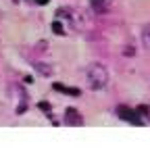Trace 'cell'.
<instances>
[{"mask_svg": "<svg viewBox=\"0 0 150 148\" xmlns=\"http://www.w3.org/2000/svg\"><path fill=\"white\" fill-rule=\"evenodd\" d=\"M35 2H38V4H48L50 0H35Z\"/></svg>", "mask_w": 150, "mask_h": 148, "instance_id": "9", "label": "cell"}, {"mask_svg": "<svg viewBox=\"0 0 150 148\" xmlns=\"http://www.w3.org/2000/svg\"><path fill=\"white\" fill-rule=\"evenodd\" d=\"M52 27H54V31H56V33H63V25H61L59 21H56V23H54Z\"/></svg>", "mask_w": 150, "mask_h": 148, "instance_id": "8", "label": "cell"}, {"mask_svg": "<svg viewBox=\"0 0 150 148\" xmlns=\"http://www.w3.org/2000/svg\"><path fill=\"white\" fill-rule=\"evenodd\" d=\"M117 110H119V117H121V119H125V121H129V123H136V125L142 123V117L136 113L134 108H129V106H119Z\"/></svg>", "mask_w": 150, "mask_h": 148, "instance_id": "3", "label": "cell"}, {"mask_svg": "<svg viewBox=\"0 0 150 148\" xmlns=\"http://www.w3.org/2000/svg\"><path fill=\"white\" fill-rule=\"evenodd\" d=\"M65 123L71 125V127H79V125L83 123V119H81V115H79L75 108H67V113H65Z\"/></svg>", "mask_w": 150, "mask_h": 148, "instance_id": "4", "label": "cell"}, {"mask_svg": "<svg viewBox=\"0 0 150 148\" xmlns=\"http://www.w3.org/2000/svg\"><path fill=\"white\" fill-rule=\"evenodd\" d=\"M86 79H88V86H90L92 90H102V88H106L110 75H108V71H106L104 65L94 63V65H90L88 71H86Z\"/></svg>", "mask_w": 150, "mask_h": 148, "instance_id": "1", "label": "cell"}, {"mask_svg": "<svg viewBox=\"0 0 150 148\" xmlns=\"http://www.w3.org/2000/svg\"><path fill=\"white\" fill-rule=\"evenodd\" d=\"M142 44H144L146 48H150V25L142 29Z\"/></svg>", "mask_w": 150, "mask_h": 148, "instance_id": "7", "label": "cell"}, {"mask_svg": "<svg viewBox=\"0 0 150 148\" xmlns=\"http://www.w3.org/2000/svg\"><path fill=\"white\" fill-rule=\"evenodd\" d=\"M61 17H67L71 27H75L77 31H86L90 27V21H88V17L77 8V11H69V8H63L61 11Z\"/></svg>", "mask_w": 150, "mask_h": 148, "instance_id": "2", "label": "cell"}, {"mask_svg": "<svg viewBox=\"0 0 150 148\" xmlns=\"http://www.w3.org/2000/svg\"><path fill=\"white\" fill-rule=\"evenodd\" d=\"M54 90H61V92L71 94V96H79V90H77V88H65L63 84H54Z\"/></svg>", "mask_w": 150, "mask_h": 148, "instance_id": "6", "label": "cell"}, {"mask_svg": "<svg viewBox=\"0 0 150 148\" xmlns=\"http://www.w3.org/2000/svg\"><path fill=\"white\" fill-rule=\"evenodd\" d=\"M90 6L94 13H98V15H104L110 6V0H90Z\"/></svg>", "mask_w": 150, "mask_h": 148, "instance_id": "5", "label": "cell"}]
</instances>
